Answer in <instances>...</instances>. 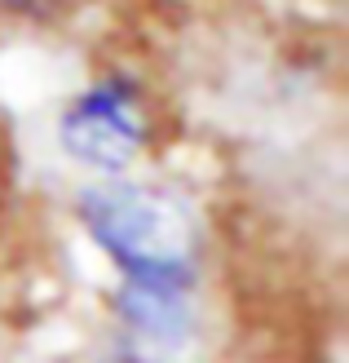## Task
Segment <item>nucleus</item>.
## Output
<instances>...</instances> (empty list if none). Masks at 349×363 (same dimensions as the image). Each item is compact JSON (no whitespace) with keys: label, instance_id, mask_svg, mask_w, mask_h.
Returning a JSON list of instances; mask_svg holds the SVG:
<instances>
[{"label":"nucleus","instance_id":"obj_1","mask_svg":"<svg viewBox=\"0 0 349 363\" xmlns=\"http://www.w3.org/2000/svg\"><path fill=\"white\" fill-rule=\"evenodd\" d=\"M76 222L88 235L120 288H181L199 293L204 230L186 199L133 177H93L76 195Z\"/></svg>","mask_w":349,"mask_h":363},{"label":"nucleus","instance_id":"obj_2","mask_svg":"<svg viewBox=\"0 0 349 363\" xmlns=\"http://www.w3.org/2000/svg\"><path fill=\"white\" fill-rule=\"evenodd\" d=\"M155 138V111L133 71H98L58 116V147L93 177H124Z\"/></svg>","mask_w":349,"mask_h":363},{"label":"nucleus","instance_id":"obj_3","mask_svg":"<svg viewBox=\"0 0 349 363\" xmlns=\"http://www.w3.org/2000/svg\"><path fill=\"white\" fill-rule=\"evenodd\" d=\"M67 9V0H0V13L23 18V23H45Z\"/></svg>","mask_w":349,"mask_h":363},{"label":"nucleus","instance_id":"obj_4","mask_svg":"<svg viewBox=\"0 0 349 363\" xmlns=\"http://www.w3.org/2000/svg\"><path fill=\"white\" fill-rule=\"evenodd\" d=\"M98 363H151V359H146V354H137L133 346H120V350H111V354H106V359H98Z\"/></svg>","mask_w":349,"mask_h":363}]
</instances>
